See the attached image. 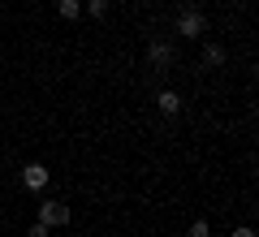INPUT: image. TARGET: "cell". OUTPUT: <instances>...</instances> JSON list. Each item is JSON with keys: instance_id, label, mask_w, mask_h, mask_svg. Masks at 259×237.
I'll return each instance as SVG.
<instances>
[{"instance_id": "obj_1", "label": "cell", "mask_w": 259, "mask_h": 237, "mask_svg": "<svg viewBox=\"0 0 259 237\" xmlns=\"http://www.w3.org/2000/svg\"><path fill=\"white\" fill-rule=\"evenodd\" d=\"M39 224H48V228L69 224V207H65V203H56V199H44V203H39Z\"/></svg>"}, {"instance_id": "obj_10", "label": "cell", "mask_w": 259, "mask_h": 237, "mask_svg": "<svg viewBox=\"0 0 259 237\" xmlns=\"http://www.w3.org/2000/svg\"><path fill=\"white\" fill-rule=\"evenodd\" d=\"M26 237H48V224H39V220H35V224L26 228Z\"/></svg>"}, {"instance_id": "obj_2", "label": "cell", "mask_w": 259, "mask_h": 237, "mask_svg": "<svg viewBox=\"0 0 259 237\" xmlns=\"http://www.w3.org/2000/svg\"><path fill=\"white\" fill-rule=\"evenodd\" d=\"M203 30H207V18H203L199 9H186L182 18H177V35H186V39H199Z\"/></svg>"}, {"instance_id": "obj_4", "label": "cell", "mask_w": 259, "mask_h": 237, "mask_svg": "<svg viewBox=\"0 0 259 237\" xmlns=\"http://www.w3.org/2000/svg\"><path fill=\"white\" fill-rule=\"evenodd\" d=\"M160 112H164V117H177V112H182V100H177V95L173 91H160Z\"/></svg>"}, {"instance_id": "obj_3", "label": "cell", "mask_w": 259, "mask_h": 237, "mask_svg": "<svg viewBox=\"0 0 259 237\" xmlns=\"http://www.w3.org/2000/svg\"><path fill=\"white\" fill-rule=\"evenodd\" d=\"M48 177H52V173H48L44 164H26V168H22V185H26V190H44Z\"/></svg>"}, {"instance_id": "obj_8", "label": "cell", "mask_w": 259, "mask_h": 237, "mask_svg": "<svg viewBox=\"0 0 259 237\" xmlns=\"http://www.w3.org/2000/svg\"><path fill=\"white\" fill-rule=\"evenodd\" d=\"M87 13H91V18H104V13H108V0H87Z\"/></svg>"}, {"instance_id": "obj_7", "label": "cell", "mask_w": 259, "mask_h": 237, "mask_svg": "<svg viewBox=\"0 0 259 237\" xmlns=\"http://www.w3.org/2000/svg\"><path fill=\"white\" fill-rule=\"evenodd\" d=\"M203 61H207V65H225V48H221V43H207V48H203Z\"/></svg>"}, {"instance_id": "obj_6", "label": "cell", "mask_w": 259, "mask_h": 237, "mask_svg": "<svg viewBox=\"0 0 259 237\" xmlns=\"http://www.w3.org/2000/svg\"><path fill=\"white\" fill-rule=\"evenodd\" d=\"M151 61H156V65H168V61H173V48H168V43H151Z\"/></svg>"}, {"instance_id": "obj_9", "label": "cell", "mask_w": 259, "mask_h": 237, "mask_svg": "<svg viewBox=\"0 0 259 237\" xmlns=\"http://www.w3.org/2000/svg\"><path fill=\"white\" fill-rule=\"evenodd\" d=\"M190 237H207V220H194V224H190Z\"/></svg>"}, {"instance_id": "obj_5", "label": "cell", "mask_w": 259, "mask_h": 237, "mask_svg": "<svg viewBox=\"0 0 259 237\" xmlns=\"http://www.w3.org/2000/svg\"><path fill=\"white\" fill-rule=\"evenodd\" d=\"M56 9H61V18H65V22H74L78 13H82V0H56Z\"/></svg>"}, {"instance_id": "obj_11", "label": "cell", "mask_w": 259, "mask_h": 237, "mask_svg": "<svg viewBox=\"0 0 259 237\" xmlns=\"http://www.w3.org/2000/svg\"><path fill=\"white\" fill-rule=\"evenodd\" d=\"M233 237H255V228H250V224H242V228H233Z\"/></svg>"}]
</instances>
